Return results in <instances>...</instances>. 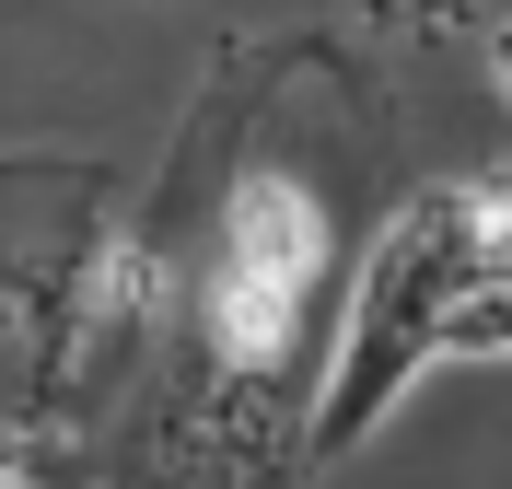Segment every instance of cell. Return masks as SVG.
<instances>
[{"instance_id":"3","label":"cell","mask_w":512,"mask_h":489,"mask_svg":"<svg viewBox=\"0 0 512 489\" xmlns=\"http://www.w3.org/2000/svg\"><path fill=\"white\" fill-rule=\"evenodd\" d=\"M82 489H303V385L222 373L163 315L82 431Z\"/></svg>"},{"instance_id":"2","label":"cell","mask_w":512,"mask_h":489,"mask_svg":"<svg viewBox=\"0 0 512 489\" xmlns=\"http://www.w3.org/2000/svg\"><path fill=\"white\" fill-rule=\"evenodd\" d=\"M512 350V198L501 175H431L338 268L315 385H303V489L373 443L431 373Z\"/></svg>"},{"instance_id":"1","label":"cell","mask_w":512,"mask_h":489,"mask_svg":"<svg viewBox=\"0 0 512 489\" xmlns=\"http://www.w3.org/2000/svg\"><path fill=\"white\" fill-rule=\"evenodd\" d=\"M163 326V257L128 233V175L82 152H0V443L82 455Z\"/></svg>"}]
</instances>
